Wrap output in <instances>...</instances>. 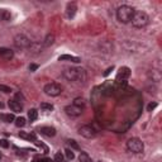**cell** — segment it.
I'll use <instances>...</instances> for the list:
<instances>
[{
  "label": "cell",
  "instance_id": "cell-12",
  "mask_svg": "<svg viewBox=\"0 0 162 162\" xmlns=\"http://www.w3.org/2000/svg\"><path fill=\"white\" fill-rule=\"evenodd\" d=\"M41 134H43L46 137H55L56 136V129L53 127H42L39 128Z\"/></svg>",
  "mask_w": 162,
  "mask_h": 162
},
{
  "label": "cell",
  "instance_id": "cell-8",
  "mask_svg": "<svg viewBox=\"0 0 162 162\" xmlns=\"http://www.w3.org/2000/svg\"><path fill=\"white\" fill-rule=\"evenodd\" d=\"M62 75L67 81H76L77 80V69L76 67L66 69Z\"/></svg>",
  "mask_w": 162,
  "mask_h": 162
},
{
  "label": "cell",
  "instance_id": "cell-15",
  "mask_svg": "<svg viewBox=\"0 0 162 162\" xmlns=\"http://www.w3.org/2000/svg\"><path fill=\"white\" fill-rule=\"evenodd\" d=\"M60 61H70V62H76V63H79L81 60L79 57H75V56H70V55H62V56H60Z\"/></svg>",
  "mask_w": 162,
  "mask_h": 162
},
{
  "label": "cell",
  "instance_id": "cell-34",
  "mask_svg": "<svg viewBox=\"0 0 162 162\" xmlns=\"http://www.w3.org/2000/svg\"><path fill=\"white\" fill-rule=\"evenodd\" d=\"M35 162H51V161L47 158H35Z\"/></svg>",
  "mask_w": 162,
  "mask_h": 162
},
{
  "label": "cell",
  "instance_id": "cell-1",
  "mask_svg": "<svg viewBox=\"0 0 162 162\" xmlns=\"http://www.w3.org/2000/svg\"><path fill=\"white\" fill-rule=\"evenodd\" d=\"M148 22H149V17H148V14L146 13V11L134 10V14H133V17H132V19H130L132 26H133L134 28H138V29L145 28L148 24Z\"/></svg>",
  "mask_w": 162,
  "mask_h": 162
},
{
  "label": "cell",
  "instance_id": "cell-11",
  "mask_svg": "<svg viewBox=\"0 0 162 162\" xmlns=\"http://www.w3.org/2000/svg\"><path fill=\"white\" fill-rule=\"evenodd\" d=\"M0 57L4 60H11L14 57V52L7 47H0Z\"/></svg>",
  "mask_w": 162,
  "mask_h": 162
},
{
  "label": "cell",
  "instance_id": "cell-9",
  "mask_svg": "<svg viewBox=\"0 0 162 162\" xmlns=\"http://www.w3.org/2000/svg\"><path fill=\"white\" fill-rule=\"evenodd\" d=\"M8 106L10 108V110L11 112H14V113H20L23 110V105L22 103H19L17 99H10L8 100Z\"/></svg>",
  "mask_w": 162,
  "mask_h": 162
},
{
  "label": "cell",
  "instance_id": "cell-2",
  "mask_svg": "<svg viewBox=\"0 0 162 162\" xmlns=\"http://www.w3.org/2000/svg\"><path fill=\"white\" fill-rule=\"evenodd\" d=\"M133 14H134V9L132 7H129V5H122L117 10V19L121 23H123V24H128V23H130Z\"/></svg>",
  "mask_w": 162,
  "mask_h": 162
},
{
  "label": "cell",
  "instance_id": "cell-24",
  "mask_svg": "<svg viewBox=\"0 0 162 162\" xmlns=\"http://www.w3.org/2000/svg\"><path fill=\"white\" fill-rule=\"evenodd\" d=\"M41 109L44 110V112H52L53 109H55V106H53L52 104H50V103H42L41 104Z\"/></svg>",
  "mask_w": 162,
  "mask_h": 162
},
{
  "label": "cell",
  "instance_id": "cell-10",
  "mask_svg": "<svg viewBox=\"0 0 162 162\" xmlns=\"http://www.w3.org/2000/svg\"><path fill=\"white\" fill-rule=\"evenodd\" d=\"M129 75H130V71L128 67H121L118 71V75H117V81L122 79V82H125V80L129 77Z\"/></svg>",
  "mask_w": 162,
  "mask_h": 162
},
{
  "label": "cell",
  "instance_id": "cell-26",
  "mask_svg": "<svg viewBox=\"0 0 162 162\" xmlns=\"http://www.w3.org/2000/svg\"><path fill=\"white\" fill-rule=\"evenodd\" d=\"M67 145L72 148V149H80V146H79V143H77L75 139H69L67 141Z\"/></svg>",
  "mask_w": 162,
  "mask_h": 162
},
{
  "label": "cell",
  "instance_id": "cell-29",
  "mask_svg": "<svg viewBox=\"0 0 162 162\" xmlns=\"http://www.w3.org/2000/svg\"><path fill=\"white\" fill-rule=\"evenodd\" d=\"M55 162H63V154L61 152H57L55 154Z\"/></svg>",
  "mask_w": 162,
  "mask_h": 162
},
{
  "label": "cell",
  "instance_id": "cell-25",
  "mask_svg": "<svg viewBox=\"0 0 162 162\" xmlns=\"http://www.w3.org/2000/svg\"><path fill=\"white\" fill-rule=\"evenodd\" d=\"M15 125L17 127H24L26 125V118H23V117H19V118H17L15 119Z\"/></svg>",
  "mask_w": 162,
  "mask_h": 162
},
{
  "label": "cell",
  "instance_id": "cell-16",
  "mask_svg": "<svg viewBox=\"0 0 162 162\" xmlns=\"http://www.w3.org/2000/svg\"><path fill=\"white\" fill-rule=\"evenodd\" d=\"M53 42H55V35L53 34H47V37L44 38V41L42 42V46H43V48H47V47H50L51 44H53Z\"/></svg>",
  "mask_w": 162,
  "mask_h": 162
},
{
  "label": "cell",
  "instance_id": "cell-36",
  "mask_svg": "<svg viewBox=\"0 0 162 162\" xmlns=\"http://www.w3.org/2000/svg\"><path fill=\"white\" fill-rule=\"evenodd\" d=\"M3 106H4V105H3V104H2V103H0V108H3Z\"/></svg>",
  "mask_w": 162,
  "mask_h": 162
},
{
  "label": "cell",
  "instance_id": "cell-20",
  "mask_svg": "<svg viewBox=\"0 0 162 162\" xmlns=\"http://www.w3.org/2000/svg\"><path fill=\"white\" fill-rule=\"evenodd\" d=\"M101 90H103V93L106 94V95H109L113 93V85H112V82H105L103 86H101Z\"/></svg>",
  "mask_w": 162,
  "mask_h": 162
},
{
  "label": "cell",
  "instance_id": "cell-13",
  "mask_svg": "<svg viewBox=\"0 0 162 162\" xmlns=\"http://www.w3.org/2000/svg\"><path fill=\"white\" fill-rule=\"evenodd\" d=\"M28 50L32 53H39V52H42V50H43V46H42V43H38V42H32V44Z\"/></svg>",
  "mask_w": 162,
  "mask_h": 162
},
{
  "label": "cell",
  "instance_id": "cell-28",
  "mask_svg": "<svg viewBox=\"0 0 162 162\" xmlns=\"http://www.w3.org/2000/svg\"><path fill=\"white\" fill-rule=\"evenodd\" d=\"M65 154H66V157H67V160H74V158H75V154H74V152H72V149H70V148L66 149Z\"/></svg>",
  "mask_w": 162,
  "mask_h": 162
},
{
  "label": "cell",
  "instance_id": "cell-32",
  "mask_svg": "<svg viewBox=\"0 0 162 162\" xmlns=\"http://www.w3.org/2000/svg\"><path fill=\"white\" fill-rule=\"evenodd\" d=\"M38 69V65H34V63H32V65H29V70L32 71V72H34L35 70Z\"/></svg>",
  "mask_w": 162,
  "mask_h": 162
},
{
  "label": "cell",
  "instance_id": "cell-37",
  "mask_svg": "<svg viewBox=\"0 0 162 162\" xmlns=\"http://www.w3.org/2000/svg\"><path fill=\"white\" fill-rule=\"evenodd\" d=\"M0 158H2V154H0Z\"/></svg>",
  "mask_w": 162,
  "mask_h": 162
},
{
  "label": "cell",
  "instance_id": "cell-21",
  "mask_svg": "<svg viewBox=\"0 0 162 162\" xmlns=\"http://www.w3.org/2000/svg\"><path fill=\"white\" fill-rule=\"evenodd\" d=\"M79 161L80 162H94L93 158L86 153V152H81L80 156H79Z\"/></svg>",
  "mask_w": 162,
  "mask_h": 162
},
{
  "label": "cell",
  "instance_id": "cell-19",
  "mask_svg": "<svg viewBox=\"0 0 162 162\" xmlns=\"http://www.w3.org/2000/svg\"><path fill=\"white\" fill-rule=\"evenodd\" d=\"M76 4L75 3H71V4H69L67 5V17L69 18H72L74 15H75V13H76Z\"/></svg>",
  "mask_w": 162,
  "mask_h": 162
},
{
  "label": "cell",
  "instance_id": "cell-3",
  "mask_svg": "<svg viewBox=\"0 0 162 162\" xmlns=\"http://www.w3.org/2000/svg\"><path fill=\"white\" fill-rule=\"evenodd\" d=\"M127 149L129 152L132 153H142L143 149H145V145H143V142L139 139V138H130V139H128L127 142Z\"/></svg>",
  "mask_w": 162,
  "mask_h": 162
},
{
  "label": "cell",
  "instance_id": "cell-6",
  "mask_svg": "<svg viewBox=\"0 0 162 162\" xmlns=\"http://www.w3.org/2000/svg\"><path fill=\"white\" fill-rule=\"evenodd\" d=\"M79 134L82 136L84 138H87V139H91V138H95L98 134L96 129H95L93 125H82V127L79 128Z\"/></svg>",
  "mask_w": 162,
  "mask_h": 162
},
{
  "label": "cell",
  "instance_id": "cell-30",
  "mask_svg": "<svg viewBox=\"0 0 162 162\" xmlns=\"http://www.w3.org/2000/svg\"><path fill=\"white\" fill-rule=\"evenodd\" d=\"M0 91H3L5 94H9V93H11V89L7 85H0Z\"/></svg>",
  "mask_w": 162,
  "mask_h": 162
},
{
  "label": "cell",
  "instance_id": "cell-14",
  "mask_svg": "<svg viewBox=\"0 0 162 162\" xmlns=\"http://www.w3.org/2000/svg\"><path fill=\"white\" fill-rule=\"evenodd\" d=\"M86 79H87L86 71L84 70V69H81V67H79V69H77V80H76V81H79V82H85Z\"/></svg>",
  "mask_w": 162,
  "mask_h": 162
},
{
  "label": "cell",
  "instance_id": "cell-33",
  "mask_svg": "<svg viewBox=\"0 0 162 162\" xmlns=\"http://www.w3.org/2000/svg\"><path fill=\"white\" fill-rule=\"evenodd\" d=\"M0 146H2V147H4V148H7V147L9 146V143H8V141L3 139V141H0Z\"/></svg>",
  "mask_w": 162,
  "mask_h": 162
},
{
  "label": "cell",
  "instance_id": "cell-35",
  "mask_svg": "<svg viewBox=\"0 0 162 162\" xmlns=\"http://www.w3.org/2000/svg\"><path fill=\"white\" fill-rule=\"evenodd\" d=\"M113 69H114V67H109V69H108L105 72H104V76H108V75H109V74H110V71H112Z\"/></svg>",
  "mask_w": 162,
  "mask_h": 162
},
{
  "label": "cell",
  "instance_id": "cell-7",
  "mask_svg": "<svg viewBox=\"0 0 162 162\" xmlns=\"http://www.w3.org/2000/svg\"><path fill=\"white\" fill-rule=\"evenodd\" d=\"M65 112H66V114H67V115L72 117V118H76V117H80L81 114H82L84 108L77 106V105H75V104H71V105H67V106L65 108Z\"/></svg>",
  "mask_w": 162,
  "mask_h": 162
},
{
  "label": "cell",
  "instance_id": "cell-31",
  "mask_svg": "<svg viewBox=\"0 0 162 162\" xmlns=\"http://www.w3.org/2000/svg\"><path fill=\"white\" fill-rule=\"evenodd\" d=\"M156 106H157V103H151V104L147 106V110H148V112H152Z\"/></svg>",
  "mask_w": 162,
  "mask_h": 162
},
{
  "label": "cell",
  "instance_id": "cell-4",
  "mask_svg": "<svg viewBox=\"0 0 162 162\" xmlns=\"http://www.w3.org/2000/svg\"><path fill=\"white\" fill-rule=\"evenodd\" d=\"M32 44V41L24 34H17L14 37V46L20 50H28Z\"/></svg>",
  "mask_w": 162,
  "mask_h": 162
},
{
  "label": "cell",
  "instance_id": "cell-5",
  "mask_svg": "<svg viewBox=\"0 0 162 162\" xmlns=\"http://www.w3.org/2000/svg\"><path fill=\"white\" fill-rule=\"evenodd\" d=\"M43 91L48 95V96H58L62 93V86L57 82H50L43 87Z\"/></svg>",
  "mask_w": 162,
  "mask_h": 162
},
{
  "label": "cell",
  "instance_id": "cell-22",
  "mask_svg": "<svg viewBox=\"0 0 162 162\" xmlns=\"http://www.w3.org/2000/svg\"><path fill=\"white\" fill-rule=\"evenodd\" d=\"M28 118H29V121L31 122H34V121H37V118H38V112L37 109H31L28 112Z\"/></svg>",
  "mask_w": 162,
  "mask_h": 162
},
{
  "label": "cell",
  "instance_id": "cell-17",
  "mask_svg": "<svg viewBox=\"0 0 162 162\" xmlns=\"http://www.w3.org/2000/svg\"><path fill=\"white\" fill-rule=\"evenodd\" d=\"M10 18H11V14H10L9 10H7V9H0V20L8 22V20H10Z\"/></svg>",
  "mask_w": 162,
  "mask_h": 162
},
{
  "label": "cell",
  "instance_id": "cell-27",
  "mask_svg": "<svg viewBox=\"0 0 162 162\" xmlns=\"http://www.w3.org/2000/svg\"><path fill=\"white\" fill-rule=\"evenodd\" d=\"M72 104H75L77 106H81V108H85V100H84L82 98H76Z\"/></svg>",
  "mask_w": 162,
  "mask_h": 162
},
{
  "label": "cell",
  "instance_id": "cell-23",
  "mask_svg": "<svg viewBox=\"0 0 162 162\" xmlns=\"http://www.w3.org/2000/svg\"><path fill=\"white\" fill-rule=\"evenodd\" d=\"M19 137L20 138H24V139H28V141H35V134H31V133H26V132H19Z\"/></svg>",
  "mask_w": 162,
  "mask_h": 162
},
{
  "label": "cell",
  "instance_id": "cell-18",
  "mask_svg": "<svg viewBox=\"0 0 162 162\" xmlns=\"http://www.w3.org/2000/svg\"><path fill=\"white\" fill-rule=\"evenodd\" d=\"M0 119L5 123H11L13 121H15L14 114H0Z\"/></svg>",
  "mask_w": 162,
  "mask_h": 162
}]
</instances>
